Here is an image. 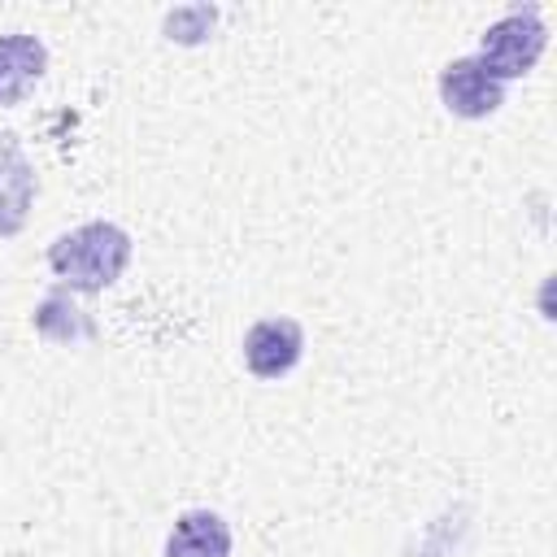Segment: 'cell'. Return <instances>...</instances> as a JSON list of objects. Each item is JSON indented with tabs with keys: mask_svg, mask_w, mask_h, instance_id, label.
<instances>
[{
	"mask_svg": "<svg viewBox=\"0 0 557 557\" xmlns=\"http://www.w3.org/2000/svg\"><path fill=\"white\" fill-rule=\"evenodd\" d=\"M48 261H52L57 278L70 283L74 292H104L109 283L122 278V270L131 261V235L113 222H87V226L61 235L48 248Z\"/></svg>",
	"mask_w": 557,
	"mask_h": 557,
	"instance_id": "cell-1",
	"label": "cell"
},
{
	"mask_svg": "<svg viewBox=\"0 0 557 557\" xmlns=\"http://www.w3.org/2000/svg\"><path fill=\"white\" fill-rule=\"evenodd\" d=\"M544 44H548V35H544L540 13H535V9H513L509 17H500L496 26L483 30L479 65H483L496 83H505V78L527 74V70L540 61Z\"/></svg>",
	"mask_w": 557,
	"mask_h": 557,
	"instance_id": "cell-2",
	"label": "cell"
},
{
	"mask_svg": "<svg viewBox=\"0 0 557 557\" xmlns=\"http://www.w3.org/2000/svg\"><path fill=\"white\" fill-rule=\"evenodd\" d=\"M440 96L457 117H487L505 104V83H496L479 57H457L440 70Z\"/></svg>",
	"mask_w": 557,
	"mask_h": 557,
	"instance_id": "cell-3",
	"label": "cell"
},
{
	"mask_svg": "<svg viewBox=\"0 0 557 557\" xmlns=\"http://www.w3.org/2000/svg\"><path fill=\"white\" fill-rule=\"evenodd\" d=\"M305 352V331L292 318H265L244 335V361L257 379H283Z\"/></svg>",
	"mask_w": 557,
	"mask_h": 557,
	"instance_id": "cell-4",
	"label": "cell"
},
{
	"mask_svg": "<svg viewBox=\"0 0 557 557\" xmlns=\"http://www.w3.org/2000/svg\"><path fill=\"white\" fill-rule=\"evenodd\" d=\"M35 200V170L13 131H0V235H17Z\"/></svg>",
	"mask_w": 557,
	"mask_h": 557,
	"instance_id": "cell-5",
	"label": "cell"
},
{
	"mask_svg": "<svg viewBox=\"0 0 557 557\" xmlns=\"http://www.w3.org/2000/svg\"><path fill=\"white\" fill-rule=\"evenodd\" d=\"M48 52L35 35H0V104H17L44 78Z\"/></svg>",
	"mask_w": 557,
	"mask_h": 557,
	"instance_id": "cell-6",
	"label": "cell"
},
{
	"mask_svg": "<svg viewBox=\"0 0 557 557\" xmlns=\"http://www.w3.org/2000/svg\"><path fill=\"white\" fill-rule=\"evenodd\" d=\"M165 557H231V527L213 509H187L165 540Z\"/></svg>",
	"mask_w": 557,
	"mask_h": 557,
	"instance_id": "cell-7",
	"label": "cell"
}]
</instances>
